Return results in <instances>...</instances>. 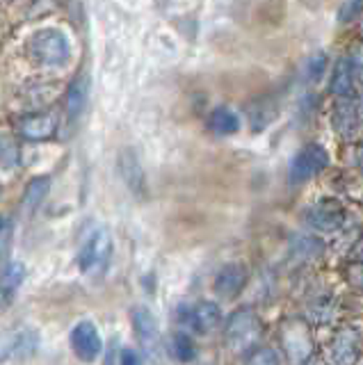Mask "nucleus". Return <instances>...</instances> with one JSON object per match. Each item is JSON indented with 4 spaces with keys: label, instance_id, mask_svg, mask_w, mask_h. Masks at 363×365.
<instances>
[{
    "label": "nucleus",
    "instance_id": "423d86ee",
    "mask_svg": "<svg viewBox=\"0 0 363 365\" xmlns=\"http://www.w3.org/2000/svg\"><path fill=\"white\" fill-rule=\"evenodd\" d=\"M361 356V334L354 327H345L336 331L324 349L327 365H357Z\"/></svg>",
    "mask_w": 363,
    "mask_h": 365
},
{
    "label": "nucleus",
    "instance_id": "dca6fc26",
    "mask_svg": "<svg viewBox=\"0 0 363 365\" xmlns=\"http://www.w3.org/2000/svg\"><path fill=\"white\" fill-rule=\"evenodd\" d=\"M51 190V180L46 176H37V178H32L28 182V187H26V194H24V201H21V208H24L26 215H32L35 212L41 201L46 199V194Z\"/></svg>",
    "mask_w": 363,
    "mask_h": 365
},
{
    "label": "nucleus",
    "instance_id": "7ed1b4c3",
    "mask_svg": "<svg viewBox=\"0 0 363 365\" xmlns=\"http://www.w3.org/2000/svg\"><path fill=\"white\" fill-rule=\"evenodd\" d=\"M110 258H112V237L106 228H96V231L89 233L81 251H78L81 272L87 274V277H98V274H103L108 269Z\"/></svg>",
    "mask_w": 363,
    "mask_h": 365
},
{
    "label": "nucleus",
    "instance_id": "ddd939ff",
    "mask_svg": "<svg viewBox=\"0 0 363 365\" xmlns=\"http://www.w3.org/2000/svg\"><path fill=\"white\" fill-rule=\"evenodd\" d=\"M183 311L185 313L180 315V319L197 334H210L220 327L222 311L215 302H199L197 306H185Z\"/></svg>",
    "mask_w": 363,
    "mask_h": 365
},
{
    "label": "nucleus",
    "instance_id": "f03ea898",
    "mask_svg": "<svg viewBox=\"0 0 363 365\" xmlns=\"http://www.w3.org/2000/svg\"><path fill=\"white\" fill-rule=\"evenodd\" d=\"M28 51L32 60L41 66L58 68L64 66L71 57V43L66 39V34L60 30H41L30 39Z\"/></svg>",
    "mask_w": 363,
    "mask_h": 365
},
{
    "label": "nucleus",
    "instance_id": "2eb2a0df",
    "mask_svg": "<svg viewBox=\"0 0 363 365\" xmlns=\"http://www.w3.org/2000/svg\"><path fill=\"white\" fill-rule=\"evenodd\" d=\"M39 338L32 329H21L12 338H7L5 349L0 351V359H28L35 354Z\"/></svg>",
    "mask_w": 363,
    "mask_h": 365
},
{
    "label": "nucleus",
    "instance_id": "393cba45",
    "mask_svg": "<svg viewBox=\"0 0 363 365\" xmlns=\"http://www.w3.org/2000/svg\"><path fill=\"white\" fill-rule=\"evenodd\" d=\"M361 14V0H345V5L340 7V21H354Z\"/></svg>",
    "mask_w": 363,
    "mask_h": 365
},
{
    "label": "nucleus",
    "instance_id": "4be33fe9",
    "mask_svg": "<svg viewBox=\"0 0 363 365\" xmlns=\"http://www.w3.org/2000/svg\"><path fill=\"white\" fill-rule=\"evenodd\" d=\"M24 279H26V267L21 262H9L3 277H0V292L5 297H12L19 290V285L24 283Z\"/></svg>",
    "mask_w": 363,
    "mask_h": 365
},
{
    "label": "nucleus",
    "instance_id": "b1692460",
    "mask_svg": "<svg viewBox=\"0 0 363 365\" xmlns=\"http://www.w3.org/2000/svg\"><path fill=\"white\" fill-rule=\"evenodd\" d=\"M247 365H279V356H277V351L270 347L252 349L249 351Z\"/></svg>",
    "mask_w": 363,
    "mask_h": 365
},
{
    "label": "nucleus",
    "instance_id": "9b49d317",
    "mask_svg": "<svg viewBox=\"0 0 363 365\" xmlns=\"http://www.w3.org/2000/svg\"><path fill=\"white\" fill-rule=\"evenodd\" d=\"M332 121H334V128L340 137L345 140H354V135L361 130V103L359 98H340L334 108L332 114Z\"/></svg>",
    "mask_w": 363,
    "mask_h": 365
},
{
    "label": "nucleus",
    "instance_id": "c85d7f7f",
    "mask_svg": "<svg viewBox=\"0 0 363 365\" xmlns=\"http://www.w3.org/2000/svg\"><path fill=\"white\" fill-rule=\"evenodd\" d=\"M302 365H327V363H324V361H317V359H313V356H311L309 361L302 363Z\"/></svg>",
    "mask_w": 363,
    "mask_h": 365
},
{
    "label": "nucleus",
    "instance_id": "cd10ccee",
    "mask_svg": "<svg viewBox=\"0 0 363 365\" xmlns=\"http://www.w3.org/2000/svg\"><path fill=\"white\" fill-rule=\"evenodd\" d=\"M324 62H327V60H324V55L320 53V55L315 57V64L311 62L309 76H311V78H317V76H320V73H322V68H324Z\"/></svg>",
    "mask_w": 363,
    "mask_h": 365
},
{
    "label": "nucleus",
    "instance_id": "39448f33",
    "mask_svg": "<svg viewBox=\"0 0 363 365\" xmlns=\"http://www.w3.org/2000/svg\"><path fill=\"white\" fill-rule=\"evenodd\" d=\"M281 345L292 365H302L313 356V336L311 324L304 319H290L281 329Z\"/></svg>",
    "mask_w": 363,
    "mask_h": 365
},
{
    "label": "nucleus",
    "instance_id": "20e7f679",
    "mask_svg": "<svg viewBox=\"0 0 363 365\" xmlns=\"http://www.w3.org/2000/svg\"><path fill=\"white\" fill-rule=\"evenodd\" d=\"M131 319H133L135 338H138L144 356L153 363H160L163 351H165L163 349V334H160V324H158L153 311L146 306H135L133 313H131Z\"/></svg>",
    "mask_w": 363,
    "mask_h": 365
},
{
    "label": "nucleus",
    "instance_id": "a211bd4d",
    "mask_svg": "<svg viewBox=\"0 0 363 365\" xmlns=\"http://www.w3.org/2000/svg\"><path fill=\"white\" fill-rule=\"evenodd\" d=\"M208 128L215 135H233L240 130V119L237 114L229 108H218L208 119Z\"/></svg>",
    "mask_w": 363,
    "mask_h": 365
},
{
    "label": "nucleus",
    "instance_id": "6ab92c4d",
    "mask_svg": "<svg viewBox=\"0 0 363 365\" xmlns=\"http://www.w3.org/2000/svg\"><path fill=\"white\" fill-rule=\"evenodd\" d=\"M169 354L178 361V363H192L197 359V345L185 331H176L169 338Z\"/></svg>",
    "mask_w": 363,
    "mask_h": 365
},
{
    "label": "nucleus",
    "instance_id": "a878e982",
    "mask_svg": "<svg viewBox=\"0 0 363 365\" xmlns=\"http://www.w3.org/2000/svg\"><path fill=\"white\" fill-rule=\"evenodd\" d=\"M12 231H14L12 220H0V251L9 245V240H12Z\"/></svg>",
    "mask_w": 363,
    "mask_h": 365
},
{
    "label": "nucleus",
    "instance_id": "412c9836",
    "mask_svg": "<svg viewBox=\"0 0 363 365\" xmlns=\"http://www.w3.org/2000/svg\"><path fill=\"white\" fill-rule=\"evenodd\" d=\"M119 169H121L123 180H126V185H128L133 192H142V187H144V174H142V167H140L138 160H135L133 153L126 151V153L121 155Z\"/></svg>",
    "mask_w": 363,
    "mask_h": 365
},
{
    "label": "nucleus",
    "instance_id": "f8f14e48",
    "mask_svg": "<svg viewBox=\"0 0 363 365\" xmlns=\"http://www.w3.org/2000/svg\"><path fill=\"white\" fill-rule=\"evenodd\" d=\"M359 78H361V64L359 57H340L334 66V76H332V91L338 98H347L354 96V91L359 87Z\"/></svg>",
    "mask_w": 363,
    "mask_h": 365
},
{
    "label": "nucleus",
    "instance_id": "aec40b11",
    "mask_svg": "<svg viewBox=\"0 0 363 365\" xmlns=\"http://www.w3.org/2000/svg\"><path fill=\"white\" fill-rule=\"evenodd\" d=\"M87 78H78L73 80V85L66 91V117L71 121L78 119V114L85 110V103H87Z\"/></svg>",
    "mask_w": 363,
    "mask_h": 365
},
{
    "label": "nucleus",
    "instance_id": "0eeeda50",
    "mask_svg": "<svg viewBox=\"0 0 363 365\" xmlns=\"http://www.w3.org/2000/svg\"><path fill=\"white\" fill-rule=\"evenodd\" d=\"M69 342H71L73 354L83 363H94L101 354H103V338H101V331L94 322H89V319H83V322H78L71 329Z\"/></svg>",
    "mask_w": 363,
    "mask_h": 365
},
{
    "label": "nucleus",
    "instance_id": "4468645a",
    "mask_svg": "<svg viewBox=\"0 0 363 365\" xmlns=\"http://www.w3.org/2000/svg\"><path fill=\"white\" fill-rule=\"evenodd\" d=\"M247 279H249V272L242 262H229V265H224L218 274V279H215V292L224 299H233L235 294H240V290L247 285Z\"/></svg>",
    "mask_w": 363,
    "mask_h": 365
},
{
    "label": "nucleus",
    "instance_id": "f3484780",
    "mask_svg": "<svg viewBox=\"0 0 363 365\" xmlns=\"http://www.w3.org/2000/svg\"><path fill=\"white\" fill-rule=\"evenodd\" d=\"M338 313V304L334 297H317L306 306V317L311 324H329Z\"/></svg>",
    "mask_w": 363,
    "mask_h": 365
},
{
    "label": "nucleus",
    "instance_id": "6e6552de",
    "mask_svg": "<svg viewBox=\"0 0 363 365\" xmlns=\"http://www.w3.org/2000/svg\"><path fill=\"white\" fill-rule=\"evenodd\" d=\"M306 224L315 231L334 233L345 224V208L334 199H322L306 210Z\"/></svg>",
    "mask_w": 363,
    "mask_h": 365
},
{
    "label": "nucleus",
    "instance_id": "9d476101",
    "mask_svg": "<svg viewBox=\"0 0 363 365\" xmlns=\"http://www.w3.org/2000/svg\"><path fill=\"white\" fill-rule=\"evenodd\" d=\"M58 133V114L35 112L19 121V135L28 142H46Z\"/></svg>",
    "mask_w": 363,
    "mask_h": 365
},
{
    "label": "nucleus",
    "instance_id": "bb28decb",
    "mask_svg": "<svg viewBox=\"0 0 363 365\" xmlns=\"http://www.w3.org/2000/svg\"><path fill=\"white\" fill-rule=\"evenodd\" d=\"M119 365H142L140 363V356H138V351L126 347V349H121V363Z\"/></svg>",
    "mask_w": 363,
    "mask_h": 365
},
{
    "label": "nucleus",
    "instance_id": "f257e3e1",
    "mask_svg": "<svg viewBox=\"0 0 363 365\" xmlns=\"http://www.w3.org/2000/svg\"><path fill=\"white\" fill-rule=\"evenodd\" d=\"M260 336H263V327H260V319L254 313L252 306H242L233 311L226 319L224 327V338L226 345L233 354H249L252 349H256Z\"/></svg>",
    "mask_w": 363,
    "mask_h": 365
},
{
    "label": "nucleus",
    "instance_id": "5701e85b",
    "mask_svg": "<svg viewBox=\"0 0 363 365\" xmlns=\"http://www.w3.org/2000/svg\"><path fill=\"white\" fill-rule=\"evenodd\" d=\"M19 160H21V151H19L16 140L12 135L0 133V167L12 169L19 165Z\"/></svg>",
    "mask_w": 363,
    "mask_h": 365
},
{
    "label": "nucleus",
    "instance_id": "1a4fd4ad",
    "mask_svg": "<svg viewBox=\"0 0 363 365\" xmlns=\"http://www.w3.org/2000/svg\"><path fill=\"white\" fill-rule=\"evenodd\" d=\"M329 165V155L320 144H311L302 148V151L295 155L292 165H290V180L292 182H304L313 176H317L320 171Z\"/></svg>",
    "mask_w": 363,
    "mask_h": 365
}]
</instances>
